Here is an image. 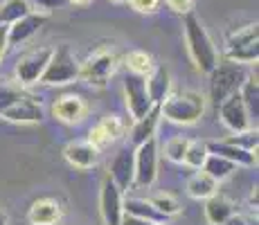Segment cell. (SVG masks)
Wrapping results in <instances>:
<instances>
[{"label": "cell", "mask_w": 259, "mask_h": 225, "mask_svg": "<svg viewBox=\"0 0 259 225\" xmlns=\"http://www.w3.org/2000/svg\"><path fill=\"white\" fill-rule=\"evenodd\" d=\"M185 43L194 68L201 74H210L219 63V50L207 34L205 25L198 21V16H194V12L185 14Z\"/></svg>", "instance_id": "1"}, {"label": "cell", "mask_w": 259, "mask_h": 225, "mask_svg": "<svg viewBox=\"0 0 259 225\" xmlns=\"http://www.w3.org/2000/svg\"><path fill=\"white\" fill-rule=\"evenodd\" d=\"M205 95L198 90H181V93H169L160 102V115L167 122L174 124H196L205 113Z\"/></svg>", "instance_id": "2"}, {"label": "cell", "mask_w": 259, "mask_h": 225, "mask_svg": "<svg viewBox=\"0 0 259 225\" xmlns=\"http://www.w3.org/2000/svg\"><path fill=\"white\" fill-rule=\"evenodd\" d=\"M207 77H210V97L219 106V104L226 97H230L232 93H239V88L246 81L248 72H246V68H243V63L226 59V61H219Z\"/></svg>", "instance_id": "3"}, {"label": "cell", "mask_w": 259, "mask_h": 225, "mask_svg": "<svg viewBox=\"0 0 259 225\" xmlns=\"http://www.w3.org/2000/svg\"><path fill=\"white\" fill-rule=\"evenodd\" d=\"M79 74H81V63L77 61V57L70 52L68 45H61V48L52 50V57H50L38 83H46V86H68V83L77 81Z\"/></svg>", "instance_id": "4"}, {"label": "cell", "mask_w": 259, "mask_h": 225, "mask_svg": "<svg viewBox=\"0 0 259 225\" xmlns=\"http://www.w3.org/2000/svg\"><path fill=\"white\" fill-rule=\"evenodd\" d=\"M226 59L243 66L257 63L259 59V48H257V23H250L246 27L237 29L228 36L226 41Z\"/></svg>", "instance_id": "5"}, {"label": "cell", "mask_w": 259, "mask_h": 225, "mask_svg": "<svg viewBox=\"0 0 259 225\" xmlns=\"http://www.w3.org/2000/svg\"><path fill=\"white\" fill-rule=\"evenodd\" d=\"M115 70H117V57L111 50L99 48L86 59V63H81V74L79 77L95 88H104L108 83V79L115 74Z\"/></svg>", "instance_id": "6"}, {"label": "cell", "mask_w": 259, "mask_h": 225, "mask_svg": "<svg viewBox=\"0 0 259 225\" xmlns=\"http://www.w3.org/2000/svg\"><path fill=\"white\" fill-rule=\"evenodd\" d=\"M133 162H136V176L133 187H151L158 178V144L156 138H149L147 142L133 147Z\"/></svg>", "instance_id": "7"}, {"label": "cell", "mask_w": 259, "mask_h": 225, "mask_svg": "<svg viewBox=\"0 0 259 225\" xmlns=\"http://www.w3.org/2000/svg\"><path fill=\"white\" fill-rule=\"evenodd\" d=\"M124 99H126V108H128V115H131L133 122L144 117V115L156 106L153 99L149 97L147 77L136 74V72H128L126 77H124Z\"/></svg>", "instance_id": "8"}, {"label": "cell", "mask_w": 259, "mask_h": 225, "mask_svg": "<svg viewBox=\"0 0 259 225\" xmlns=\"http://www.w3.org/2000/svg\"><path fill=\"white\" fill-rule=\"evenodd\" d=\"M50 57H52V48H46V45L23 54V57L16 61V66H14V79H16L23 88L38 83L41 81L43 70H46L48 61H50Z\"/></svg>", "instance_id": "9"}, {"label": "cell", "mask_w": 259, "mask_h": 225, "mask_svg": "<svg viewBox=\"0 0 259 225\" xmlns=\"http://www.w3.org/2000/svg\"><path fill=\"white\" fill-rule=\"evenodd\" d=\"M219 119L221 124L228 128L230 133H239V131H246V128H252V119L248 115V108L243 104L241 95L232 93L230 97H226L221 104H219Z\"/></svg>", "instance_id": "10"}, {"label": "cell", "mask_w": 259, "mask_h": 225, "mask_svg": "<svg viewBox=\"0 0 259 225\" xmlns=\"http://www.w3.org/2000/svg\"><path fill=\"white\" fill-rule=\"evenodd\" d=\"M99 214H102L104 225H119L124 216V192L106 178L102 183V192H99Z\"/></svg>", "instance_id": "11"}, {"label": "cell", "mask_w": 259, "mask_h": 225, "mask_svg": "<svg viewBox=\"0 0 259 225\" xmlns=\"http://www.w3.org/2000/svg\"><path fill=\"white\" fill-rule=\"evenodd\" d=\"M48 14L43 12H27L25 16H21L18 21L7 25V45L9 48H16V45L27 43L38 29L43 27Z\"/></svg>", "instance_id": "12"}, {"label": "cell", "mask_w": 259, "mask_h": 225, "mask_svg": "<svg viewBox=\"0 0 259 225\" xmlns=\"http://www.w3.org/2000/svg\"><path fill=\"white\" fill-rule=\"evenodd\" d=\"M0 117H3L5 122H14V124H38L43 119V106H41V102H36L34 97L23 95L12 106L5 108V111L0 113Z\"/></svg>", "instance_id": "13"}, {"label": "cell", "mask_w": 259, "mask_h": 225, "mask_svg": "<svg viewBox=\"0 0 259 225\" xmlns=\"http://www.w3.org/2000/svg\"><path fill=\"white\" fill-rule=\"evenodd\" d=\"M133 176H136V162H133V147H122L113 158L108 167V178L117 185L122 192H128L133 187Z\"/></svg>", "instance_id": "14"}, {"label": "cell", "mask_w": 259, "mask_h": 225, "mask_svg": "<svg viewBox=\"0 0 259 225\" xmlns=\"http://www.w3.org/2000/svg\"><path fill=\"white\" fill-rule=\"evenodd\" d=\"M124 133H126V122H124L122 117H117V115H106L97 126L91 128V133H88V142L97 149H104L111 142L119 140Z\"/></svg>", "instance_id": "15"}, {"label": "cell", "mask_w": 259, "mask_h": 225, "mask_svg": "<svg viewBox=\"0 0 259 225\" xmlns=\"http://www.w3.org/2000/svg\"><path fill=\"white\" fill-rule=\"evenodd\" d=\"M86 113H88V106L79 95H63L52 106V115L59 122H66V124H79L86 117Z\"/></svg>", "instance_id": "16"}, {"label": "cell", "mask_w": 259, "mask_h": 225, "mask_svg": "<svg viewBox=\"0 0 259 225\" xmlns=\"http://www.w3.org/2000/svg\"><path fill=\"white\" fill-rule=\"evenodd\" d=\"M63 216V207L57 198H38L27 212L29 225H57Z\"/></svg>", "instance_id": "17"}, {"label": "cell", "mask_w": 259, "mask_h": 225, "mask_svg": "<svg viewBox=\"0 0 259 225\" xmlns=\"http://www.w3.org/2000/svg\"><path fill=\"white\" fill-rule=\"evenodd\" d=\"M63 158L68 160V164H72L74 169H93L95 164L99 162V149L93 147L88 140L83 142H70L66 149H63Z\"/></svg>", "instance_id": "18"}, {"label": "cell", "mask_w": 259, "mask_h": 225, "mask_svg": "<svg viewBox=\"0 0 259 225\" xmlns=\"http://www.w3.org/2000/svg\"><path fill=\"white\" fill-rule=\"evenodd\" d=\"M207 151L217 153V156H223L226 160L235 162L237 167H252L257 162V153L248 151V149H241L237 144L228 142V140H219V142H207Z\"/></svg>", "instance_id": "19"}, {"label": "cell", "mask_w": 259, "mask_h": 225, "mask_svg": "<svg viewBox=\"0 0 259 225\" xmlns=\"http://www.w3.org/2000/svg\"><path fill=\"white\" fill-rule=\"evenodd\" d=\"M160 104H156V106L151 108L144 117L136 119V124H133L131 133H128V142H131V147H138V144L147 142L149 138H156V131H158V124H160Z\"/></svg>", "instance_id": "20"}, {"label": "cell", "mask_w": 259, "mask_h": 225, "mask_svg": "<svg viewBox=\"0 0 259 225\" xmlns=\"http://www.w3.org/2000/svg\"><path fill=\"white\" fill-rule=\"evenodd\" d=\"M124 214L142 218V221L158 223V225L169 223V218L165 216V214L158 212V209L151 205V201H147V198H124Z\"/></svg>", "instance_id": "21"}, {"label": "cell", "mask_w": 259, "mask_h": 225, "mask_svg": "<svg viewBox=\"0 0 259 225\" xmlns=\"http://www.w3.org/2000/svg\"><path fill=\"white\" fill-rule=\"evenodd\" d=\"M147 90L153 104H160L171 93V74L165 66H153V70L147 74Z\"/></svg>", "instance_id": "22"}, {"label": "cell", "mask_w": 259, "mask_h": 225, "mask_svg": "<svg viewBox=\"0 0 259 225\" xmlns=\"http://www.w3.org/2000/svg\"><path fill=\"white\" fill-rule=\"evenodd\" d=\"M217 192H219V183L210 176V173L203 171V169L196 173H192L187 180V194L192 198H196V201H205V198L214 196Z\"/></svg>", "instance_id": "23"}, {"label": "cell", "mask_w": 259, "mask_h": 225, "mask_svg": "<svg viewBox=\"0 0 259 225\" xmlns=\"http://www.w3.org/2000/svg\"><path fill=\"white\" fill-rule=\"evenodd\" d=\"M230 214H235V205L219 192L205 198V218L210 221V225H221Z\"/></svg>", "instance_id": "24"}, {"label": "cell", "mask_w": 259, "mask_h": 225, "mask_svg": "<svg viewBox=\"0 0 259 225\" xmlns=\"http://www.w3.org/2000/svg\"><path fill=\"white\" fill-rule=\"evenodd\" d=\"M201 169L205 173H210L217 183H223V180L230 178L232 173L237 171V164L230 162V160H226L223 156H217V153H207V158H205V162H203Z\"/></svg>", "instance_id": "25"}, {"label": "cell", "mask_w": 259, "mask_h": 225, "mask_svg": "<svg viewBox=\"0 0 259 225\" xmlns=\"http://www.w3.org/2000/svg\"><path fill=\"white\" fill-rule=\"evenodd\" d=\"M239 95H241L243 104H246L250 119H255V124H257V117H259V86H257V77H246L243 86L239 88Z\"/></svg>", "instance_id": "26"}, {"label": "cell", "mask_w": 259, "mask_h": 225, "mask_svg": "<svg viewBox=\"0 0 259 225\" xmlns=\"http://www.w3.org/2000/svg\"><path fill=\"white\" fill-rule=\"evenodd\" d=\"M126 68H128V72H136V74H142V77H147L149 72L153 70V59H151V54L149 52H144V50H131V52L126 54Z\"/></svg>", "instance_id": "27"}, {"label": "cell", "mask_w": 259, "mask_h": 225, "mask_svg": "<svg viewBox=\"0 0 259 225\" xmlns=\"http://www.w3.org/2000/svg\"><path fill=\"white\" fill-rule=\"evenodd\" d=\"M207 153H210L207 151V142H203V140H189L183 162L192 169H201L203 162H205V158H207Z\"/></svg>", "instance_id": "28"}, {"label": "cell", "mask_w": 259, "mask_h": 225, "mask_svg": "<svg viewBox=\"0 0 259 225\" xmlns=\"http://www.w3.org/2000/svg\"><path fill=\"white\" fill-rule=\"evenodd\" d=\"M23 95H25V88L16 81V79H14V81L0 79V113H3L7 106H12L16 99H21Z\"/></svg>", "instance_id": "29"}, {"label": "cell", "mask_w": 259, "mask_h": 225, "mask_svg": "<svg viewBox=\"0 0 259 225\" xmlns=\"http://www.w3.org/2000/svg\"><path fill=\"white\" fill-rule=\"evenodd\" d=\"M29 12V3L27 0H7V3H3V7H0V23L9 25L14 21H18L21 16Z\"/></svg>", "instance_id": "30"}, {"label": "cell", "mask_w": 259, "mask_h": 225, "mask_svg": "<svg viewBox=\"0 0 259 225\" xmlns=\"http://www.w3.org/2000/svg\"><path fill=\"white\" fill-rule=\"evenodd\" d=\"M149 201H151V205L158 209V212H160V214H165L167 218L176 216V214L181 212V203H178L176 198L171 196V194H158V196L149 198Z\"/></svg>", "instance_id": "31"}, {"label": "cell", "mask_w": 259, "mask_h": 225, "mask_svg": "<svg viewBox=\"0 0 259 225\" xmlns=\"http://www.w3.org/2000/svg\"><path fill=\"white\" fill-rule=\"evenodd\" d=\"M187 144H189V140L183 138V135H176V138L167 140V144H165V156L171 160V162L183 164V158H185V151H187Z\"/></svg>", "instance_id": "32"}, {"label": "cell", "mask_w": 259, "mask_h": 225, "mask_svg": "<svg viewBox=\"0 0 259 225\" xmlns=\"http://www.w3.org/2000/svg\"><path fill=\"white\" fill-rule=\"evenodd\" d=\"M228 142L237 144L241 149H248V151H255L257 153V142H259V133L257 128H246V131H239V133H232L230 138H226Z\"/></svg>", "instance_id": "33"}, {"label": "cell", "mask_w": 259, "mask_h": 225, "mask_svg": "<svg viewBox=\"0 0 259 225\" xmlns=\"http://www.w3.org/2000/svg\"><path fill=\"white\" fill-rule=\"evenodd\" d=\"M128 5L140 14H153L160 7V0H128Z\"/></svg>", "instance_id": "34"}, {"label": "cell", "mask_w": 259, "mask_h": 225, "mask_svg": "<svg viewBox=\"0 0 259 225\" xmlns=\"http://www.w3.org/2000/svg\"><path fill=\"white\" fill-rule=\"evenodd\" d=\"M29 5H34L36 9H41L43 14H50L52 9H57V7H63V5L68 3V0H27Z\"/></svg>", "instance_id": "35"}, {"label": "cell", "mask_w": 259, "mask_h": 225, "mask_svg": "<svg viewBox=\"0 0 259 225\" xmlns=\"http://www.w3.org/2000/svg\"><path fill=\"white\" fill-rule=\"evenodd\" d=\"M165 3L169 5V9H174L176 14H189L194 9V0H165Z\"/></svg>", "instance_id": "36"}, {"label": "cell", "mask_w": 259, "mask_h": 225, "mask_svg": "<svg viewBox=\"0 0 259 225\" xmlns=\"http://www.w3.org/2000/svg\"><path fill=\"white\" fill-rule=\"evenodd\" d=\"M221 225H257V221H252V218H248V216H243V214H230V216L226 218Z\"/></svg>", "instance_id": "37"}, {"label": "cell", "mask_w": 259, "mask_h": 225, "mask_svg": "<svg viewBox=\"0 0 259 225\" xmlns=\"http://www.w3.org/2000/svg\"><path fill=\"white\" fill-rule=\"evenodd\" d=\"M7 25L5 23H0V61H3V57H5V52H7Z\"/></svg>", "instance_id": "38"}, {"label": "cell", "mask_w": 259, "mask_h": 225, "mask_svg": "<svg viewBox=\"0 0 259 225\" xmlns=\"http://www.w3.org/2000/svg\"><path fill=\"white\" fill-rule=\"evenodd\" d=\"M119 225H158V223L142 221V218H136V216H128V214H124V216H122V223H119Z\"/></svg>", "instance_id": "39"}, {"label": "cell", "mask_w": 259, "mask_h": 225, "mask_svg": "<svg viewBox=\"0 0 259 225\" xmlns=\"http://www.w3.org/2000/svg\"><path fill=\"white\" fill-rule=\"evenodd\" d=\"M0 225H9V216H7V212H5L3 207H0Z\"/></svg>", "instance_id": "40"}, {"label": "cell", "mask_w": 259, "mask_h": 225, "mask_svg": "<svg viewBox=\"0 0 259 225\" xmlns=\"http://www.w3.org/2000/svg\"><path fill=\"white\" fill-rule=\"evenodd\" d=\"M68 3H72V5H88L91 0H68Z\"/></svg>", "instance_id": "41"}, {"label": "cell", "mask_w": 259, "mask_h": 225, "mask_svg": "<svg viewBox=\"0 0 259 225\" xmlns=\"http://www.w3.org/2000/svg\"><path fill=\"white\" fill-rule=\"evenodd\" d=\"M113 3H122V0H113Z\"/></svg>", "instance_id": "42"}]
</instances>
